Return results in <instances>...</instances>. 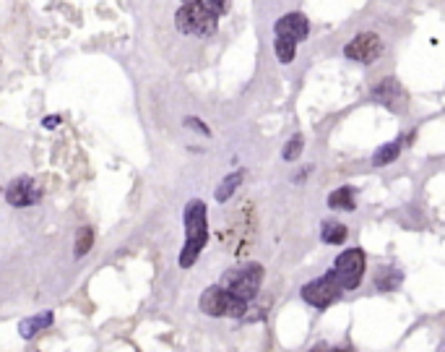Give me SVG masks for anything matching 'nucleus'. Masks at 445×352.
<instances>
[{
	"label": "nucleus",
	"mask_w": 445,
	"mask_h": 352,
	"mask_svg": "<svg viewBox=\"0 0 445 352\" xmlns=\"http://www.w3.org/2000/svg\"><path fill=\"white\" fill-rule=\"evenodd\" d=\"M209 240V224H206V204L200 199H193L185 206V246L180 253V266L187 269L196 264L200 251Z\"/></svg>",
	"instance_id": "nucleus-1"
},
{
	"label": "nucleus",
	"mask_w": 445,
	"mask_h": 352,
	"mask_svg": "<svg viewBox=\"0 0 445 352\" xmlns=\"http://www.w3.org/2000/svg\"><path fill=\"white\" fill-rule=\"evenodd\" d=\"M177 29L183 35H198V37H211L219 26V13L211 11L203 0L196 3H183V8L175 16Z\"/></svg>",
	"instance_id": "nucleus-2"
},
{
	"label": "nucleus",
	"mask_w": 445,
	"mask_h": 352,
	"mask_svg": "<svg viewBox=\"0 0 445 352\" xmlns=\"http://www.w3.org/2000/svg\"><path fill=\"white\" fill-rule=\"evenodd\" d=\"M200 311L206 316H232V318H240L245 316L247 311V300L232 295L227 287L216 284V287H209L206 293L200 295Z\"/></svg>",
	"instance_id": "nucleus-3"
},
{
	"label": "nucleus",
	"mask_w": 445,
	"mask_h": 352,
	"mask_svg": "<svg viewBox=\"0 0 445 352\" xmlns=\"http://www.w3.org/2000/svg\"><path fill=\"white\" fill-rule=\"evenodd\" d=\"M260 282H263V266L260 264H245V266L227 271L222 277V287H227L229 293L242 297V300H253L260 290Z\"/></svg>",
	"instance_id": "nucleus-4"
},
{
	"label": "nucleus",
	"mask_w": 445,
	"mask_h": 352,
	"mask_svg": "<svg viewBox=\"0 0 445 352\" xmlns=\"http://www.w3.org/2000/svg\"><path fill=\"white\" fill-rule=\"evenodd\" d=\"M341 284L339 280H336V274L333 271H328V274H323V277H318V280L307 282L302 287V297L304 303L315 305V308H328L331 303H336L341 297Z\"/></svg>",
	"instance_id": "nucleus-5"
},
{
	"label": "nucleus",
	"mask_w": 445,
	"mask_h": 352,
	"mask_svg": "<svg viewBox=\"0 0 445 352\" xmlns=\"http://www.w3.org/2000/svg\"><path fill=\"white\" fill-rule=\"evenodd\" d=\"M333 274L339 280L341 290H354L360 282H362L364 274V253L360 248H351V251H344L336 264H333Z\"/></svg>",
	"instance_id": "nucleus-6"
},
{
	"label": "nucleus",
	"mask_w": 445,
	"mask_h": 352,
	"mask_svg": "<svg viewBox=\"0 0 445 352\" xmlns=\"http://www.w3.org/2000/svg\"><path fill=\"white\" fill-rule=\"evenodd\" d=\"M380 52H383V39L375 35V32H362V35H357L344 47V55L346 58L354 60V63H364V66L380 58Z\"/></svg>",
	"instance_id": "nucleus-7"
},
{
	"label": "nucleus",
	"mask_w": 445,
	"mask_h": 352,
	"mask_svg": "<svg viewBox=\"0 0 445 352\" xmlns=\"http://www.w3.org/2000/svg\"><path fill=\"white\" fill-rule=\"evenodd\" d=\"M39 199H42V188L37 186V180H32V177H26V175L11 180L8 188H6V201H8L11 206H16V209L32 206V204H37Z\"/></svg>",
	"instance_id": "nucleus-8"
},
{
	"label": "nucleus",
	"mask_w": 445,
	"mask_h": 352,
	"mask_svg": "<svg viewBox=\"0 0 445 352\" xmlns=\"http://www.w3.org/2000/svg\"><path fill=\"white\" fill-rule=\"evenodd\" d=\"M373 99L380 102L383 107H388L391 113H404L406 110V92H404V86L393 76H388V79H383V81L375 86Z\"/></svg>",
	"instance_id": "nucleus-9"
},
{
	"label": "nucleus",
	"mask_w": 445,
	"mask_h": 352,
	"mask_svg": "<svg viewBox=\"0 0 445 352\" xmlns=\"http://www.w3.org/2000/svg\"><path fill=\"white\" fill-rule=\"evenodd\" d=\"M273 32H276V37H289L294 42H302L310 35V23H307L304 13H284L273 26Z\"/></svg>",
	"instance_id": "nucleus-10"
},
{
	"label": "nucleus",
	"mask_w": 445,
	"mask_h": 352,
	"mask_svg": "<svg viewBox=\"0 0 445 352\" xmlns=\"http://www.w3.org/2000/svg\"><path fill=\"white\" fill-rule=\"evenodd\" d=\"M52 324V313L50 311H45V313H39V316H32L26 318V321H21V326H19V331H21L23 340H32V337H37L42 329H47Z\"/></svg>",
	"instance_id": "nucleus-11"
},
{
	"label": "nucleus",
	"mask_w": 445,
	"mask_h": 352,
	"mask_svg": "<svg viewBox=\"0 0 445 352\" xmlns=\"http://www.w3.org/2000/svg\"><path fill=\"white\" fill-rule=\"evenodd\" d=\"M328 206L331 209H339V211H354V190L349 186H341L336 188L331 196H328Z\"/></svg>",
	"instance_id": "nucleus-12"
},
{
	"label": "nucleus",
	"mask_w": 445,
	"mask_h": 352,
	"mask_svg": "<svg viewBox=\"0 0 445 352\" xmlns=\"http://www.w3.org/2000/svg\"><path fill=\"white\" fill-rule=\"evenodd\" d=\"M398 154H401V139L388 141V144H383V146L373 154V164L375 167H386V164H391L396 159Z\"/></svg>",
	"instance_id": "nucleus-13"
},
{
	"label": "nucleus",
	"mask_w": 445,
	"mask_h": 352,
	"mask_svg": "<svg viewBox=\"0 0 445 352\" xmlns=\"http://www.w3.org/2000/svg\"><path fill=\"white\" fill-rule=\"evenodd\" d=\"M320 237H323V243L341 246V243L346 240V227L341 222H323V227H320Z\"/></svg>",
	"instance_id": "nucleus-14"
},
{
	"label": "nucleus",
	"mask_w": 445,
	"mask_h": 352,
	"mask_svg": "<svg viewBox=\"0 0 445 352\" xmlns=\"http://www.w3.org/2000/svg\"><path fill=\"white\" fill-rule=\"evenodd\" d=\"M273 50H276V58L281 63H292L294 55H297V42L289 39V37H276L273 39Z\"/></svg>",
	"instance_id": "nucleus-15"
},
{
	"label": "nucleus",
	"mask_w": 445,
	"mask_h": 352,
	"mask_svg": "<svg viewBox=\"0 0 445 352\" xmlns=\"http://www.w3.org/2000/svg\"><path fill=\"white\" fill-rule=\"evenodd\" d=\"M242 183V173H232V175H227L222 180V186L216 188V201H229V196H232L234 190H237V186Z\"/></svg>",
	"instance_id": "nucleus-16"
},
{
	"label": "nucleus",
	"mask_w": 445,
	"mask_h": 352,
	"mask_svg": "<svg viewBox=\"0 0 445 352\" xmlns=\"http://www.w3.org/2000/svg\"><path fill=\"white\" fill-rule=\"evenodd\" d=\"M92 243H94L92 227H81V230H79V235H76V256H79V258L86 256V253L92 251Z\"/></svg>",
	"instance_id": "nucleus-17"
},
{
	"label": "nucleus",
	"mask_w": 445,
	"mask_h": 352,
	"mask_svg": "<svg viewBox=\"0 0 445 352\" xmlns=\"http://www.w3.org/2000/svg\"><path fill=\"white\" fill-rule=\"evenodd\" d=\"M302 146H304V139L302 136H292V139L284 144V149H281V157L287 159V162H294L300 154H302Z\"/></svg>",
	"instance_id": "nucleus-18"
},
{
	"label": "nucleus",
	"mask_w": 445,
	"mask_h": 352,
	"mask_svg": "<svg viewBox=\"0 0 445 352\" xmlns=\"http://www.w3.org/2000/svg\"><path fill=\"white\" fill-rule=\"evenodd\" d=\"M398 282H401V274H398V271H388V277L386 280H380L377 282V284H380V287H383V290H393V287H396Z\"/></svg>",
	"instance_id": "nucleus-19"
},
{
	"label": "nucleus",
	"mask_w": 445,
	"mask_h": 352,
	"mask_svg": "<svg viewBox=\"0 0 445 352\" xmlns=\"http://www.w3.org/2000/svg\"><path fill=\"white\" fill-rule=\"evenodd\" d=\"M203 3L209 6L211 11H216V13H219V16H222V13L229 11V0H203Z\"/></svg>",
	"instance_id": "nucleus-20"
},
{
	"label": "nucleus",
	"mask_w": 445,
	"mask_h": 352,
	"mask_svg": "<svg viewBox=\"0 0 445 352\" xmlns=\"http://www.w3.org/2000/svg\"><path fill=\"white\" fill-rule=\"evenodd\" d=\"M185 126H187V128H196V130H200V133H203V136H209V128H206V126H203V123H200L198 117H185Z\"/></svg>",
	"instance_id": "nucleus-21"
},
{
	"label": "nucleus",
	"mask_w": 445,
	"mask_h": 352,
	"mask_svg": "<svg viewBox=\"0 0 445 352\" xmlns=\"http://www.w3.org/2000/svg\"><path fill=\"white\" fill-rule=\"evenodd\" d=\"M60 123V117L58 115H50V117H45V128H55Z\"/></svg>",
	"instance_id": "nucleus-22"
},
{
	"label": "nucleus",
	"mask_w": 445,
	"mask_h": 352,
	"mask_svg": "<svg viewBox=\"0 0 445 352\" xmlns=\"http://www.w3.org/2000/svg\"><path fill=\"white\" fill-rule=\"evenodd\" d=\"M310 352H331V350H328L326 344H318V347H313V350H310Z\"/></svg>",
	"instance_id": "nucleus-23"
},
{
	"label": "nucleus",
	"mask_w": 445,
	"mask_h": 352,
	"mask_svg": "<svg viewBox=\"0 0 445 352\" xmlns=\"http://www.w3.org/2000/svg\"><path fill=\"white\" fill-rule=\"evenodd\" d=\"M331 352H351V350H331Z\"/></svg>",
	"instance_id": "nucleus-24"
},
{
	"label": "nucleus",
	"mask_w": 445,
	"mask_h": 352,
	"mask_svg": "<svg viewBox=\"0 0 445 352\" xmlns=\"http://www.w3.org/2000/svg\"><path fill=\"white\" fill-rule=\"evenodd\" d=\"M183 3H196V0H183Z\"/></svg>",
	"instance_id": "nucleus-25"
}]
</instances>
